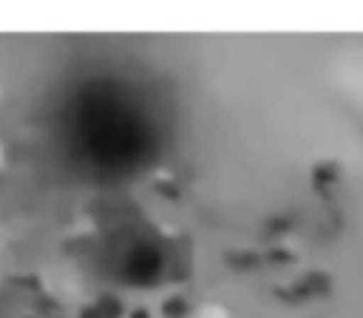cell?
<instances>
[{
	"label": "cell",
	"instance_id": "cell-1",
	"mask_svg": "<svg viewBox=\"0 0 363 318\" xmlns=\"http://www.w3.org/2000/svg\"><path fill=\"white\" fill-rule=\"evenodd\" d=\"M160 274V261L153 255H134V261H131V277L134 280H140V283H147V280H153V277Z\"/></svg>",
	"mask_w": 363,
	"mask_h": 318
}]
</instances>
